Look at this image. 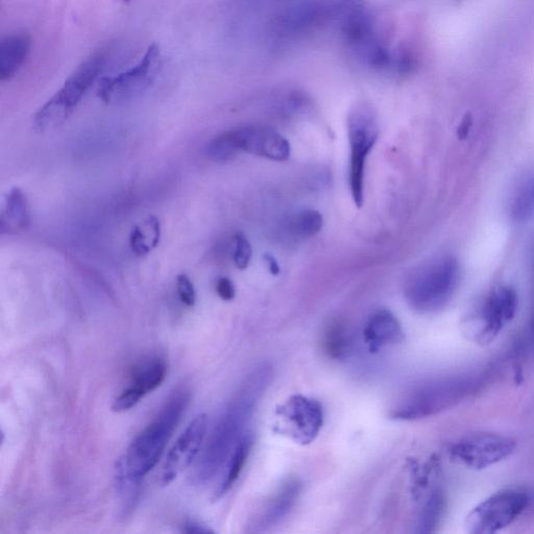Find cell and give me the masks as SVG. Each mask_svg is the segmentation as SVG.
I'll return each mask as SVG.
<instances>
[{
    "mask_svg": "<svg viewBox=\"0 0 534 534\" xmlns=\"http://www.w3.org/2000/svg\"><path fill=\"white\" fill-rule=\"evenodd\" d=\"M253 257V249L249 239L242 233H237L233 239V261L240 271L248 269Z\"/></svg>",
    "mask_w": 534,
    "mask_h": 534,
    "instance_id": "26",
    "label": "cell"
},
{
    "mask_svg": "<svg viewBox=\"0 0 534 534\" xmlns=\"http://www.w3.org/2000/svg\"><path fill=\"white\" fill-rule=\"evenodd\" d=\"M363 336L373 352L385 346L400 344L405 338L402 325L396 315L387 309L376 310L370 315L364 327Z\"/></svg>",
    "mask_w": 534,
    "mask_h": 534,
    "instance_id": "15",
    "label": "cell"
},
{
    "mask_svg": "<svg viewBox=\"0 0 534 534\" xmlns=\"http://www.w3.org/2000/svg\"><path fill=\"white\" fill-rule=\"evenodd\" d=\"M208 419L200 415L194 419L169 451L161 473V484H171L177 477L191 466L204 444Z\"/></svg>",
    "mask_w": 534,
    "mask_h": 534,
    "instance_id": "13",
    "label": "cell"
},
{
    "mask_svg": "<svg viewBox=\"0 0 534 534\" xmlns=\"http://www.w3.org/2000/svg\"><path fill=\"white\" fill-rule=\"evenodd\" d=\"M518 305V294L513 287H499L467 315L461 324V331L470 343L480 347L490 346L515 319Z\"/></svg>",
    "mask_w": 534,
    "mask_h": 534,
    "instance_id": "6",
    "label": "cell"
},
{
    "mask_svg": "<svg viewBox=\"0 0 534 534\" xmlns=\"http://www.w3.org/2000/svg\"><path fill=\"white\" fill-rule=\"evenodd\" d=\"M177 291L181 302L187 307H193L197 302V293L190 278L181 274L177 277Z\"/></svg>",
    "mask_w": 534,
    "mask_h": 534,
    "instance_id": "27",
    "label": "cell"
},
{
    "mask_svg": "<svg viewBox=\"0 0 534 534\" xmlns=\"http://www.w3.org/2000/svg\"><path fill=\"white\" fill-rule=\"evenodd\" d=\"M161 68L160 46L153 43L134 66L117 75L102 78L97 95L108 105L133 101L154 85Z\"/></svg>",
    "mask_w": 534,
    "mask_h": 534,
    "instance_id": "8",
    "label": "cell"
},
{
    "mask_svg": "<svg viewBox=\"0 0 534 534\" xmlns=\"http://www.w3.org/2000/svg\"><path fill=\"white\" fill-rule=\"evenodd\" d=\"M116 490L123 504V511L126 515L130 514L136 506L139 497V488L141 481L134 479L128 474L121 464H116Z\"/></svg>",
    "mask_w": 534,
    "mask_h": 534,
    "instance_id": "24",
    "label": "cell"
},
{
    "mask_svg": "<svg viewBox=\"0 0 534 534\" xmlns=\"http://www.w3.org/2000/svg\"><path fill=\"white\" fill-rule=\"evenodd\" d=\"M109 57L107 50L95 52L72 72L64 85L36 112L33 128L37 133H50L66 123L92 85L100 81Z\"/></svg>",
    "mask_w": 534,
    "mask_h": 534,
    "instance_id": "4",
    "label": "cell"
},
{
    "mask_svg": "<svg viewBox=\"0 0 534 534\" xmlns=\"http://www.w3.org/2000/svg\"><path fill=\"white\" fill-rule=\"evenodd\" d=\"M324 227V216L317 210H303L291 216L288 232L295 238H311L319 234Z\"/></svg>",
    "mask_w": 534,
    "mask_h": 534,
    "instance_id": "23",
    "label": "cell"
},
{
    "mask_svg": "<svg viewBox=\"0 0 534 534\" xmlns=\"http://www.w3.org/2000/svg\"><path fill=\"white\" fill-rule=\"evenodd\" d=\"M323 346L330 358L345 359L351 351V337L346 325L342 322L331 323L325 331Z\"/></svg>",
    "mask_w": 534,
    "mask_h": 534,
    "instance_id": "22",
    "label": "cell"
},
{
    "mask_svg": "<svg viewBox=\"0 0 534 534\" xmlns=\"http://www.w3.org/2000/svg\"><path fill=\"white\" fill-rule=\"evenodd\" d=\"M379 126L373 109L366 104L353 108L348 117V135L351 149L349 186L358 208L364 204V176L369 155L379 138Z\"/></svg>",
    "mask_w": 534,
    "mask_h": 534,
    "instance_id": "7",
    "label": "cell"
},
{
    "mask_svg": "<svg viewBox=\"0 0 534 534\" xmlns=\"http://www.w3.org/2000/svg\"><path fill=\"white\" fill-rule=\"evenodd\" d=\"M286 433L302 445L312 443L324 424V412L318 401L303 396H294L278 410Z\"/></svg>",
    "mask_w": 534,
    "mask_h": 534,
    "instance_id": "11",
    "label": "cell"
},
{
    "mask_svg": "<svg viewBox=\"0 0 534 534\" xmlns=\"http://www.w3.org/2000/svg\"><path fill=\"white\" fill-rule=\"evenodd\" d=\"M234 148L276 162L286 161L291 154L289 141L270 128L250 126L228 131Z\"/></svg>",
    "mask_w": 534,
    "mask_h": 534,
    "instance_id": "12",
    "label": "cell"
},
{
    "mask_svg": "<svg viewBox=\"0 0 534 534\" xmlns=\"http://www.w3.org/2000/svg\"><path fill=\"white\" fill-rule=\"evenodd\" d=\"M32 39L29 34L17 32L0 42V81L12 80L30 57Z\"/></svg>",
    "mask_w": 534,
    "mask_h": 534,
    "instance_id": "16",
    "label": "cell"
},
{
    "mask_svg": "<svg viewBox=\"0 0 534 534\" xmlns=\"http://www.w3.org/2000/svg\"><path fill=\"white\" fill-rule=\"evenodd\" d=\"M513 215L517 221H527L534 216V178L519 188L513 203Z\"/></svg>",
    "mask_w": 534,
    "mask_h": 534,
    "instance_id": "25",
    "label": "cell"
},
{
    "mask_svg": "<svg viewBox=\"0 0 534 534\" xmlns=\"http://www.w3.org/2000/svg\"><path fill=\"white\" fill-rule=\"evenodd\" d=\"M264 261L266 262L267 269H269L272 275L278 276L281 273V267L274 256L266 254L264 256Z\"/></svg>",
    "mask_w": 534,
    "mask_h": 534,
    "instance_id": "30",
    "label": "cell"
},
{
    "mask_svg": "<svg viewBox=\"0 0 534 534\" xmlns=\"http://www.w3.org/2000/svg\"><path fill=\"white\" fill-rule=\"evenodd\" d=\"M161 224L156 216H149L141 225L133 228L130 235L132 251L139 257L149 255L159 245Z\"/></svg>",
    "mask_w": 534,
    "mask_h": 534,
    "instance_id": "20",
    "label": "cell"
},
{
    "mask_svg": "<svg viewBox=\"0 0 534 534\" xmlns=\"http://www.w3.org/2000/svg\"><path fill=\"white\" fill-rule=\"evenodd\" d=\"M485 377L476 373L460 374L424 382L405 393L390 415L398 421H416L441 414L479 392Z\"/></svg>",
    "mask_w": 534,
    "mask_h": 534,
    "instance_id": "2",
    "label": "cell"
},
{
    "mask_svg": "<svg viewBox=\"0 0 534 534\" xmlns=\"http://www.w3.org/2000/svg\"><path fill=\"white\" fill-rule=\"evenodd\" d=\"M254 445L253 436L248 434L242 436L237 446L232 452L227 474L220 485V488L216 491L215 498H222L232 488L237 479L239 478L242 470L245 469L247 461L250 457Z\"/></svg>",
    "mask_w": 534,
    "mask_h": 534,
    "instance_id": "19",
    "label": "cell"
},
{
    "mask_svg": "<svg viewBox=\"0 0 534 534\" xmlns=\"http://www.w3.org/2000/svg\"><path fill=\"white\" fill-rule=\"evenodd\" d=\"M272 376V367L264 363L256 367L242 383L210 435L194 480L200 483L210 480L226 463L242 439L241 434L251 420L267 386L270 385Z\"/></svg>",
    "mask_w": 534,
    "mask_h": 534,
    "instance_id": "1",
    "label": "cell"
},
{
    "mask_svg": "<svg viewBox=\"0 0 534 534\" xmlns=\"http://www.w3.org/2000/svg\"><path fill=\"white\" fill-rule=\"evenodd\" d=\"M528 495L518 489L493 494L477 504L465 519L469 534H493L511 526L525 512Z\"/></svg>",
    "mask_w": 534,
    "mask_h": 534,
    "instance_id": "9",
    "label": "cell"
},
{
    "mask_svg": "<svg viewBox=\"0 0 534 534\" xmlns=\"http://www.w3.org/2000/svg\"><path fill=\"white\" fill-rule=\"evenodd\" d=\"M302 483L297 478L287 479L278 491L265 503L257 519L255 530L265 531L281 523L291 512L300 497Z\"/></svg>",
    "mask_w": 534,
    "mask_h": 534,
    "instance_id": "14",
    "label": "cell"
},
{
    "mask_svg": "<svg viewBox=\"0 0 534 534\" xmlns=\"http://www.w3.org/2000/svg\"><path fill=\"white\" fill-rule=\"evenodd\" d=\"M216 294L224 301H232L236 296V289L231 279L222 277L215 285Z\"/></svg>",
    "mask_w": 534,
    "mask_h": 534,
    "instance_id": "28",
    "label": "cell"
},
{
    "mask_svg": "<svg viewBox=\"0 0 534 534\" xmlns=\"http://www.w3.org/2000/svg\"><path fill=\"white\" fill-rule=\"evenodd\" d=\"M167 375V364L161 357L154 356L142 361L134 369L131 383L126 391L141 401L144 396L157 390Z\"/></svg>",
    "mask_w": 534,
    "mask_h": 534,
    "instance_id": "18",
    "label": "cell"
},
{
    "mask_svg": "<svg viewBox=\"0 0 534 534\" xmlns=\"http://www.w3.org/2000/svg\"><path fill=\"white\" fill-rule=\"evenodd\" d=\"M183 532L187 534H209L214 531L199 521L188 520L183 525Z\"/></svg>",
    "mask_w": 534,
    "mask_h": 534,
    "instance_id": "29",
    "label": "cell"
},
{
    "mask_svg": "<svg viewBox=\"0 0 534 534\" xmlns=\"http://www.w3.org/2000/svg\"><path fill=\"white\" fill-rule=\"evenodd\" d=\"M31 223V207L26 194L20 188L11 189L0 212V230L3 234H19L28 231Z\"/></svg>",
    "mask_w": 534,
    "mask_h": 534,
    "instance_id": "17",
    "label": "cell"
},
{
    "mask_svg": "<svg viewBox=\"0 0 534 534\" xmlns=\"http://www.w3.org/2000/svg\"><path fill=\"white\" fill-rule=\"evenodd\" d=\"M518 443L511 436L496 432H476L464 436L449 450L455 463L473 471L494 467L511 457Z\"/></svg>",
    "mask_w": 534,
    "mask_h": 534,
    "instance_id": "10",
    "label": "cell"
},
{
    "mask_svg": "<svg viewBox=\"0 0 534 534\" xmlns=\"http://www.w3.org/2000/svg\"><path fill=\"white\" fill-rule=\"evenodd\" d=\"M471 126H472V117L471 115H466L463 120V123H461L458 128V136L460 138H466L469 134Z\"/></svg>",
    "mask_w": 534,
    "mask_h": 534,
    "instance_id": "31",
    "label": "cell"
},
{
    "mask_svg": "<svg viewBox=\"0 0 534 534\" xmlns=\"http://www.w3.org/2000/svg\"><path fill=\"white\" fill-rule=\"evenodd\" d=\"M189 403V392L177 391L169 397L153 422L136 436L128 452L118 460L130 476L141 481L155 468Z\"/></svg>",
    "mask_w": 534,
    "mask_h": 534,
    "instance_id": "3",
    "label": "cell"
},
{
    "mask_svg": "<svg viewBox=\"0 0 534 534\" xmlns=\"http://www.w3.org/2000/svg\"><path fill=\"white\" fill-rule=\"evenodd\" d=\"M446 511V496L441 490H434L427 499L419 517L417 532L433 533L440 526Z\"/></svg>",
    "mask_w": 534,
    "mask_h": 534,
    "instance_id": "21",
    "label": "cell"
},
{
    "mask_svg": "<svg viewBox=\"0 0 534 534\" xmlns=\"http://www.w3.org/2000/svg\"><path fill=\"white\" fill-rule=\"evenodd\" d=\"M458 281L459 267L453 257L435 259L409 276L405 297L411 308L420 313L438 312L451 301Z\"/></svg>",
    "mask_w": 534,
    "mask_h": 534,
    "instance_id": "5",
    "label": "cell"
}]
</instances>
